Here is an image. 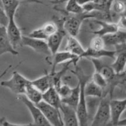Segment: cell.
<instances>
[{
	"mask_svg": "<svg viewBox=\"0 0 126 126\" xmlns=\"http://www.w3.org/2000/svg\"><path fill=\"white\" fill-rule=\"evenodd\" d=\"M0 6L2 7V1H1V0H0Z\"/></svg>",
	"mask_w": 126,
	"mask_h": 126,
	"instance_id": "obj_39",
	"label": "cell"
},
{
	"mask_svg": "<svg viewBox=\"0 0 126 126\" xmlns=\"http://www.w3.org/2000/svg\"><path fill=\"white\" fill-rule=\"evenodd\" d=\"M20 2H28V3H35V4H44V2L41 0H18Z\"/></svg>",
	"mask_w": 126,
	"mask_h": 126,
	"instance_id": "obj_34",
	"label": "cell"
},
{
	"mask_svg": "<svg viewBox=\"0 0 126 126\" xmlns=\"http://www.w3.org/2000/svg\"><path fill=\"white\" fill-rule=\"evenodd\" d=\"M51 57H52V59L51 60L52 70L50 72H54L57 66L59 64L67 63L68 62H73V65L76 66L79 60L77 56L65 50L63 51L57 52L54 55Z\"/></svg>",
	"mask_w": 126,
	"mask_h": 126,
	"instance_id": "obj_12",
	"label": "cell"
},
{
	"mask_svg": "<svg viewBox=\"0 0 126 126\" xmlns=\"http://www.w3.org/2000/svg\"><path fill=\"white\" fill-rule=\"evenodd\" d=\"M21 46H27L33 49L36 52L45 54L47 55V57H51V53L46 41L32 38L28 36H23Z\"/></svg>",
	"mask_w": 126,
	"mask_h": 126,
	"instance_id": "obj_7",
	"label": "cell"
},
{
	"mask_svg": "<svg viewBox=\"0 0 126 126\" xmlns=\"http://www.w3.org/2000/svg\"><path fill=\"white\" fill-rule=\"evenodd\" d=\"M117 24L119 29L126 30V17L124 16H121Z\"/></svg>",
	"mask_w": 126,
	"mask_h": 126,
	"instance_id": "obj_33",
	"label": "cell"
},
{
	"mask_svg": "<svg viewBox=\"0 0 126 126\" xmlns=\"http://www.w3.org/2000/svg\"><path fill=\"white\" fill-rule=\"evenodd\" d=\"M72 89L73 87H71L68 85L62 83L56 89L62 99H63V98H66L70 94L71 91H72Z\"/></svg>",
	"mask_w": 126,
	"mask_h": 126,
	"instance_id": "obj_30",
	"label": "cell"
},
{
	"mask_svg": "<svg viewBox=\"0 0 126 126\" xmlns=\"http://www.w3.org/2000/svg\"><path fill=\"white\" fill-rule=\"evenodd\" d=\"M94 22L100 27L98 30H94L92 32V33L94 34L95 35L103 37L107 34L114 33L119 30L117 23H112V22L97 19L95 20Z\"/></svg>",
	"mask_w": 126,
	"mask_h": 126,
	"instance_id": "obj_16",
	"label": "cell"
},
{
	"mask_svg": "<svg viewBox=\"0 0 126 126\" xmlns=\"http://www.w3.org/2000/svg\"><path fill=\"white\" fill-rule=\"evenodd\" d=\"M117 54L116 50H107L104 49L102 50H96L91 49L88 47L85 50L84 52L81 56L82 58H89V59H101L103 57H108L110 59H114Z\"/></svg>",
	"mask_w": 126,
	"mask_h": 126,
	"instance_id": "obj_18",
	"label": "cell"
},
{
	"mask_svg": "<svg viewBox=\"0 0 126 126\" xmlns=\"http://www.w3.org/2000/svg\"><path fill=\"white\" fill-rule=\"evenodd\" d=\"M0 124L2 126H35L33 123L25 124V125H18V124H12V123H9L5 117H2L0 118Z\"/></svg>",
	"mask_w": 126,
	"mask_h": 126,
	"instance_id": "obj_32",
	"label": "cell"
},
{
	"mask_svg": "<svg viewBox=\"0 0 126 126\" xmlns=\"http://www.w3.org/2000/svg\"><path fill=\"white\" fill-rule=\"evenodd\" d=\"M78 78L80 84V96L78 104L76 111L78 118L79 126H89V116L87 103L86 97L84 94V86L87 81L91 79V76L84 74V73L78 67H76V71H71Z\"/></svg>",
	"mask_w": 126,
	"mask_h": 126,
	"instance_id": "obj_1",
	"label": "cell"
},
{
	"mask_svg": "<svg viewBox=\"0 0 126 126\" xmlns=\"http://www.w3.org/2000/svg\"><path fill=\"white\" fill-rule=\"evenodd\" d=\"M32 83L42 93H44L48 89L53 86L52 76L50 73L32 81Z\"/></svg>",
	"mask_w": 126,
	"mask_h": 126,
	"instance_id": "obj_22",
	"label": "cell"
},
{
	"mask_svg": "<svg viewBox=\"0 0 126 126\" xmlns=\"http://www.w3.org/2000/svg\"><path fill=\"white\" fill-rule=\"evenodd\" d=\"M58 29L57 25L54 22L46 23L39 28L32 31L27 36L36 39L47 41Z\"/></svg>",
	"mask_w": 126,
	"mask_h": 126,
	"instance_id": "obj_10",
	"label": "cell"
},
{
	"mask_svg": "<svg viewBox=\"0 0 126 126\" xmlns=\"http://www.w3.org/2000/svg\"><path fill=\"white\" fill-rule=\"evenodd\" d=\"M95 0H77L79 4L81 5V6H83L84 5L86 4L90 3V2H94Z\"/></svg>",
	"mask_w": 126,
	"mask_h": 126,
	"instance_id": "obj_36",
	"label": "cell"
},
{
	"mask_svg": "<svg viewBox=\"0 0 126 126\" xmlns=\"http://www.w3.org/2000/svg\"><path fill=\"white\" fill-rule=\"evenodd\" d=\"M111 10L116 14L123 16L126 10V2L121 0H114L111 7Z\"/></svg>",
	"mask_w": 126,
	"mask_h": 126,
	"instance_id": "obj_28",
	"label": "cell"
},
{
	"mask_svg": "<svg viewBox=\"0 0 126 126\" xmlns=\"http://www.w3.org/2000/svg\"><path fill=\"white\" fill-rule=\"evenodd\" d=\"M8 22V17L6 16L2 7L0 6V26H3V27H6Z\"/></svg>",
	"mask_w": 126,
	"mask_h": 126,
	"instance_id": "obj_31",
	"label": "cell"
},
{
	"mask_svg": "<svg viewBox=\"0 0 126 126\" xmlns=\"http://www.w3.org/2000/svg\"><path fill=\"white\" fill-rule=\"evenodd\" d=\"M6 31L9 40L12 46L17 50L18 47L21 46L22 36L20 29L15 22V18H9L6 26Z\"/></svg>",
	"mask_w": 126,
	"mask_h": 126,
	"instance_id": "obj_11",
	"label": "cell"
},
{
	"mask_svg": "<svg viewBox=\"0 0 126 126\" xmlns=\"http://www.w3.org/2000/svg\"><path fill=\"white\" fill-rule=\"evenodd\" d=\"M89 59L92 62L96 72H98V73L102 75L109 84L114 79V76L116 75L111 66L103 62L100 59Z\"/></svg>",
	"mask_w": 126,
	"mask_h": 126,
	"instance_id": "obj_14",
	"label": "cell"
},
{
	"mask_svg": "<svg viewBox=\"0 0 126 126\" xmlns=\"http://www.w3.org/2000/svg\"><path fill=\"white\" fill-rule=\"evenodd\" d=\"M84 91L86 97H91L102 98L104 96L103 89L95 84L91 79L87 81L85 84Z\"/></svg>",
	"mask_w": 126,
	"mask_h": 126,
	"instance_id": "obj_23",
	"label": "cell"
},
{
	"mask_svg": "<svg viewBox=\"0 0 126 126\" xmlns=\"http://www.w3.org/2000/svg\"><path fill=\"white\" fill-rule=\"evenodd\" d=\"M30 81L15 70L12 72V76L9 79L2 81L0 84L2 87L9 89L15 94L19 95L24 94L26 87Z\"/></svg>",
	"mask_w": 126,
	"mask_h": 126,
	"instance_id": "obj_3",
	"label": "cell"
},
{
	"mask_svg": "<svg viewBox=\"0 0 126 126\" xmlns=\"http://www.w3.org/2000/svg\"><path fill=\"white\" fill-rule=\"evenodd\" d=\"M65 11L71 14H79L84 12L82 6L79 4L77 0H66Z\"/></svg>",
	"mask_w": 126,
	"mask_h": 126,
	"instance_id": "obj_26",
	"label": "cell"
},
{
	"mask_svg": "<svg viewBox=\"0 0 126 126\" xmlns=\"http://www.w3.org/2000/svg\"><path fill=\"white\" fill-rule=\"evenodd\" d=\"M12 67V65H9V66H7V67L5 69V70H4V71H2V72L1 73V74H0V80H1V79H2V78H3L4 76L5 75H6V74L7 73V72H8V71H9V70L10 69H11Z\"/></svg>",
	"mask_w": 126,
	"mask_h": 126,
	"instance_id": "obj_35",
	"label": "cell"
},
{
	"mask_svg": "<svg viewBox=\"0 0 126 126\" xmlns=\"http://www.w3.org/2000/svg\"><path fill=\"white\" fill-rule=\"evenodd\" d=\"M63 126H79L76 110L62 103L60 108Z\"/></svg>",
	"mask_w": 126,
	"mask_h": 126,
	"instance_id": "obj_13",
	"label": "cell"
},
{
	"mask_svg": "<svg viewBox=\"0 0 126 126\" xmlns=\"http://www.w3.org/2000/svg\"><path fill=\"white\" fill-rule=\"evenodd\" d=\"M80 96V84H79L75 87H73L70 94L66 98L62 99V102L71 108L76 110L79 100Z\"/></svg>",
	"mask_w": 126,
	"mask_h": 126,
	"instance_id": "obj_24",
	"label": "cell"
},
{
	"mask_svg": "<svg viewBox=\"0 0 126 126\" xmlns=\"http://www.w3.org/2000/svg\"><path fill=\"white\" fill-rule=\"evenodd\" d=\"M106 47H114L116 50L126 47V30H121L103 36Z\"/></svg>",
	"mask_w": 126,
	"mask_h": 126,
	"instance_id": "obj_8",
	"label": "cell"
},
{
	"mask_svg": "<svg viewBox=\"0 0 126 126\" xmlns=\"http://www.w3.org/2000/svg\"><path fill=\"white\" fill-rule=\"evenodd\" d=\"M2 7L8 18H15L20 2L18 0H1Z\"/></svg>",
	"mask_w": 126,
	"mask_h": 126,
	"instance_id": "obj_25",
	"label": "cell"
},
{
	"mask_svg": "<svg viewBox=\"0 0 126 126\" xmlns=\"http://www.w3.org/2000/svg\"><path fill=\"white\" fill-rule=\"evenodd\" d=\"M112 99L110 92L102 98L89 126H111L110 102Z\"/></svg>",
	"mask_w": 126,
	"mask_h": 126,
	"instance_id": "obj_2",
	"label": "cell"
},
{
	"mask_svg": "<svg viewBox=\"0 0 126 126\" xmlns=\"http://www.w3.org/2000/svg\"><path fill=\"white\" fill-rule=\"evenodd\" d=\"M18 99L26 106L29 110L32 118L33 119V124L35 126H52L48 121L46 119L39 108L29 100L24 95H18Z\"/></svg>",
	"mask_w": 126,
	"mask_h": 126,
	"instance_id": "obj_5",
	"label": "cell"
},
{
	"mask_svg": "<svg viewBox=\"0 0 126 126\" xmlns=\"http://www.w3.org/2000/svg\"><path fill=\"white\" fill-rule=\"evenodd\" d=\"M123 16H125V17H126V10L125 12H124V14H123Z\"/></svg>",
	"mask_w": 126,
	"mask_h": 126,
	"instance_id": "obj_40",
	"label": "cell"
},
{
	"mask_svg": "<svg viewBox=\"0 0 126 126\" xmlns=\"http://www.w3.org/2000/svg\"><path fill=\"white\" fill-rule=\"evenodd\" d=\"M124 73H126V70H125V71H124Z\"/></svg>",
	"mask_w": 126,
	"mask_h": 126,
	"instance_id": "obj_41",
	"label": "cell"
},
{
	"mask_svg": "<svg viewBox=\"0 0 126 126\" xmlns=\"http://www.w3.org/2000/svg\"><path fill=\"white\" fill-rule=\"evenodd\" d=\"M43 101L58 109H60L62 104L60 95L56 89L53 86L43 93Z\"/></svg>",
	"mask_w": 126,
	"mask_h": 126,
	"instance_id": "obj_17",
	"label": "cell"
},
{
	"mask_svg": "<svg viewBox=\"0 0 126 126\" xmlns=\"http://www.w3.org/2000/svg\"><path fill=\"white\" fill-rule=\"evenodd\" d=\"M91 80H92L95 84H97V86L100 87L101 88H102L103 89H105L106 87L108 86V81L105 79V78L102 75L98 73V72L95 71L94 73L92 75V76H91Z\"/></svg>",
	"mask_w": 126,
	"mask_h": 126,
	"instance_id": "obj_29",
	"label": "cell"
},
{
	"mask_svg": "<svg viewBox=\"0 0 126 126\" xmlns=\"http://www.w3.org/2000/svg\"><path fill=\"white\" fill-rule=\"evenodd\" d=\"M54 22L57 25L58 29L54 34L50 36L46 41L48 47L51 53V56L59 51L64 37L66 36V32L63 28V18H59L54 17Z\"/></svg>",
	"mask_w": 126,
	"mask_h": 126,
	"instance_id": "obj_4",
	"label": "cell"
},
{
	"mask_svg": "<svg viewBox=\"0 0 126 126\" xmlns=\"http://www.w3.org/2000/svg\"><path fill=\"white\" fill-rule=\"evenodd\" d=\"M40 109L46 119L52 126H63L60 110L42 100L36 105Z\"/></svg>",
	"mask_w": 126,
	"mask_h": 126,
	"instance_id": "obj_6",
	"label": "cell"
},
{
	"mask_svg": "<svg viewBox=\"0 0 126 126\" xmlns=\"http://www.w3.org/2000/svg\"><path fill=\"white\" fill-rule=\"evenodd\" d=\"M105 43L103 37L95 35V36L91 39L89 47L93 50H99L105 49Z\"/></svg>",
	"mask_w": 126,
	"mask_h": 126,
	"instance_id": "obj_27",
	"label": "cell"
},
{
	"mask_svg": "<svg viewBox=\"0 0 126 126\" xmlns=\"http://www.w3.org/2000/svg\"><path fill=\"white\" fill-rule=\"evenodd\" d=\"M65 50L77 56L80 60L81 56L84 52L85 49H84L79 41L76 39V37L69 36L67 39Z\"/></svg>",
	"mask_w": 126,
	"mask_h": 126,
	"instance_id": "obj_20",
	"label": "cell"
},
{
	"mask_svg": "<svg viewBox=\"0 0 126 126\" xmlns=\"http://www.w3.org/2000/svg\"><path fill=\"white\" fill-rule=\"evenodd\" d=\"M64 1H66V0H55V1H54V3H59V2H62Z\"/></svg>",
	"mask_w": 126,
	"mask_h": 126,
	"instance_id": "obj_38",
	"label": "cell"
},
{
	"mask_svg": "<svg viewBox=\"0 0 126 126\" xmlns=\"http://www.w3.org/2000/svg\"><path fill=\"white\" fill-rule=\"evenodd\" d=\"M110 109L111 126H116L123 112L126 110V98L124 99H111Z\"/></svg>",
	"mask_w": 126,
	"mask_h": 126,
	"instance_id": "obj_9",
	"label": "cell"
},
{
	"mask_svg": "<svg viewBox=\"0 0 126 126\" xmlns=\"http://www.w3.org/2000/svg\"><path fill=\"white\" fill-rule=\"evenodd\" d=\"M116 126H126V118L124 119H121V120L120 119L117 124Z\"/></svg>",
	"mask_w": 126,
	"mask_h": 126,
	"instance_id": "obj_37",
	"label": "cell"
},
{
	"mask_svg": "<svg viewBox=\"0 0 126 126\" xmlns=\"http://www.w3.org/2000/svg\"><path fill=\"white\" fill-rule=\"evenodd\" d=\"M6 53L17 56L18 52L14 48L7 35L6 27L0 26V57Z\"/></svg>",
	"mask_w": 126,
	"mask_h": 126,
	"instance_id": "obj_15",
	"label": "cell"
},
{
	"mask_svg": "<svg viewBox=\"0 0 126 126\" xmlns=\"http://www.w3.org/2000/svg\"><path fill=\"white\" fill-rule=\"evenodd\" d=\"M117 54L114 62L111 65L116 74H120L125 71L126 67V47L116 50Z\"/></svg>",
	"mask_w": 126,
	"mask_h": 126,
	"instance_id": "obj_19",
	"label": "cell"
},
{
	"mask_svg": "<svg viewBox=\"0 0 126 126\" xmlns=\"http://www.w3.org/2000/svg\"><path fill=\"white\" fill-rule=\"evenodd\" d=\"M23 95L30 102L35 105H37L43 100V93L32 83V81L26 87Z\"/></svg>",
	"mask_w": 126,
	"mask_h": 126,
	"instance_id": "obj_21",
	"label": "cell"
}]
</instances>
